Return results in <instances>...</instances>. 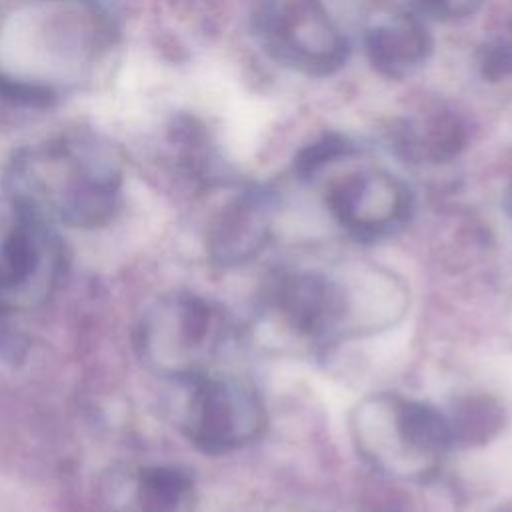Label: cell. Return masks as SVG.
<instances>
[{
	"label": "cell",
	"mask_w": 512,
	"mask_h": 512,
	"mask_svg": "<svg viewBox=\"0 0 512 512\" xmlns=\"http://www.w3.org/2000/svg\"><path fill=\"white\" fill-rule=\"evenodd\" d=\"M118 190L116 164L88 146L24 162L12 176L18 212L72 228L106 224L116 212Z\"/></svg>",
	"instance_id": "6da1fadb"
},
{
	"label": "cell",
	"mask_w": 512,
	"mask_h": 512,
	"mask_svg": "<svg viewBox=\"0 0 512 512\" xmlns=\"http://www.w3.org/2000/svg\"><path fill=\"white\" fill-rule=\"evenodd\" d=\"M352 430L358 450L374 468L404 478L434 472L452 446L446 414L394 394H378L356 406Z\"/></svg>",
	"instance_id": "7a4b0ae2"
},
{
	"label": "cell",
	"mask_w": 512,
	"mask_h": 512,
	"mask_svg": "<svg viewBox=\"0 0 512 512\" xmlns=\"http://www.w3.org/2000/svg\"><path fill=\"white\" fill-rule=\"evenodd\" d=\"M228 336L224 312L192 292L156 298L136 328V350L148 370L178 382L208 374Z\"/></svg>",
	"instance_id": "3957f363"
},
{
	"label": "cell",
	"mask_w": 512,
	"mask_h": 512,
	"mask_svg": "<svg viewBox=\"0 0 512 512\" xmlns=\"http://www.w3.org/2000/svg\"><path fill=\"white\" fill-rule=\"evenodd\" d=\"M252 28L276 64L302 76H332L348 60V40L326 0H256Z\"/></svg>",
	"instance_id": "277c9868"
},
{
	"label": "cell",
	"mask_w": 512,
	"mask_h": 512,
	"mask_svg": "<svg viewBox=\"0 0 512 512\" xmlns=\"http://www.w3.org/2000/svg\"><path fill=\"white\" fill-rule=\"evenodd\" d=\"M188 392L180 412L186 438L206 454H226L262 436L266 410L246 382L202 374L182 382Z\"/></svg>",
	"instance_id": "5b68a950"
},
{
	"label": "cell",
	"mask_w": 512,
	"mask_h": 512,
	"mask_svg": "<svg viewBox=\"0 0 512 512\" xmlns=\"http://www.w3.org/2000/svg\"><path fill=\"white\" fill-rule=\"evenodd\" d=\"M64 252L52 224L18 212L0 238V310L40 308L60 284Z\"/></svg>",
	"instance_id": "8992f818"
},
{
	"label": "cell",
	"mask_w": 512,
	"mask_h": 512,
	"mask_svg": "<svg viewBox=\"0 0 512 512\" xmlns=\"http://www.w3.org/2000/svg\"><path fill=\"white\" fill-rule=\"evenodd\" d=\"M324 200L334 220L358 240L392 234L412 212L408 186L384 168H358L336 176Z\"/></svg>",
	"instance_id": "52a82bcc"
},
{
	"label": "cell",
	"mask_w": 512,
	"mask_h": 512,
	"mask_svg": "<svg viewBox=\"0 0 512 512\" xmlns=\"http://www.w3.org/2000/svg\"><path fill=\"white\" fill-rule=\"evenodd\" d=\"M274 308L294 334L322 340L346 328L352 300L346 286L322 272H294L278 282Z\"/></svg>",
	"instance_id": "ba28073f"
},
{
	"label": "cell",
	"mask_w": 512,
	"mask_h": 512,
	"mask_svg": "<svg viewBox=\"0 0 512 512\" xmlns=\"http://www.w3.org/2000/svg\"><path fill=\"white\" fill-rule=\"evenodd\" d=\"M370 66L384 78L402 80L414 74L432 54L426 20L408 6H382L368 14L362 32Z\"/></svg>",
	"instance_id": "9c48e42d"
},
{
	"label": "cell",
	"mask_w": 512,
	"mask_h": 512,
	"mask_svg": "<svg viewBox=\"0 0 512 512\" xmlns=\"http://www.w3.org/2000/svg\"><path fill=\"white\" fill-rule=\"evenodd\" d=\"M106 506L110 512H194V482L172 464L128 466L106 482Z\"/></svg>",
	"instance_id": "30bf717a"
},
{
	"label": "cell",
	"mask_w": 512,
	"mask_h": 512,
	"mask_svg": "<svg viewBox=\"0 0 512 512\" xmlns=\"http://www.w3.org/2000/svg\"><path fill=\"white\" fill-rule=\"evenodd\" d=\"M272 202L262 190H244L226 202L206 230V250L220 266L252 260L270 240Z\"/></svg>",
	"instance_id": "8fae6325"
},
{
	"label": "cell",
	"mask_w": 512,
	"mask_h": 512,
	"mask_svg": "<svg viewBox=\"0 0 512 512\" xmlns=\"http://www.w3.org/2000/svg\"><path fill=\"white\" fill-rule=\"evenodd\" d=\"M388 142L408 162L442 164L466 146V126L456 112L430 106L398 118L388 130Z\"/></svg>",
	"instance_id": "7c38bea8"
},
{
	"label": "cell",
	"mask_w": 512,
	"mask_h": 512,
	"mask_svg": "<svg viewBox=\"0 0 512 512\" xmlns=\"http://www.w3.org/2000/svg\"><path fill=\"white\" fill-rule=\"evenodd\" d=\"M452 444L474 446L490 440L504 424L502 406L490 396L460 398L446 416Z\"/></svg>",
	"instance_id": "4fadbf2b"
},
{
	"label": "cell",
	"mask_w": 512,
	"mask_h": 512,
	"mask_svg": "<svg viewBox=\"0 0 512 512\" xmlns=\"http://www.w3.org/2000/svg\"><path fill=\"white\" fill-rule=\"evenodd\" d=\"M354 154V144L338 134H326L310 146L302 148L294 160V172L302 180H310L320 174L326 166Z\"/></svg>",
	"instance_id": "5bb4252c"
},
{
	"label": "cell",
	"mask_w": 512,
	"mask_h": 512,
	"mask_svg": "<svg viewBox=\"0 0 512 512\" xmlns=\"http://www.w3.org/2000/svg\"><path fill=\"white\" fill-rule=\"evenodd\" d=\"M406 6L424 20L454 22L476 14L482 0H406Z\"/></svg>",
	"instance_id": "9a60e30c"
},
{
	"label": "cell",
	"mask_w": 512,
	"mask_h": 512,
	"mask_svg": "<svg viewBox=\"0 0 512 512\" xmlns=\"http://www.w3.org/2000/svg\"><path fill=\"white\" fill-rule=\"evenodd\" d=\"M504 204H506V210L510 212V216H512V184H510V188L506 190V198H504Z\"/></svg>",
	"instance_id": "2e32d148"
}]
</instances>
